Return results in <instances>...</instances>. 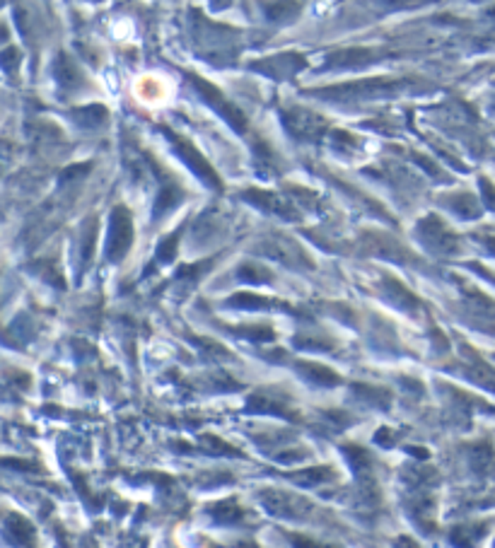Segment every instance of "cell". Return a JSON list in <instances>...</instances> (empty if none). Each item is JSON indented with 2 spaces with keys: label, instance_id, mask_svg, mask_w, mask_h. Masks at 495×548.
<instances>
[{
  "label": "cell",
  "instance_id": "6da1fadb",
  "mask_svg": "<svg viewBox=\"0 0 495 548\" xmlns=\"http://www.w3.org/2000/svg\"><path fill=\"white\" fill-rule=\"evenodd\" d=\"M160 131L165 133V138L174 145V152L182 157L184 165H187L191 172H194L196 177L201 179V182H203L206 186H211V189H215V191H223V182H220V177H218V172L213 169L211 162H208L206 157L201 155L196 145H191L189 140H184L179 133H174V131H170V128H165V126H160Z\"/></svg>",
  "mask_w": 495,
  "mask_h": 548
},
{
  "label": "cell",
  "instance_id": "7a4b0ae2",
  "mask_svg": "<svg viewBox=\"0 0 495 548\" xmlns=\"http://www.w3.org/2000/svg\"><path fill=\"white\" fill-rule=\"evenodd\" d=\"M413 80H358V82H346V85H334V87H324L322 94L326 97H391V94L403 92Z\"/></svg>",
  "mask_w": 495,
  "mask_h": 548
},
{
  "label": "cell",
  "instance_id": "3957f363",
  "mask_svg": "<svg viewBox=\"0 0 495 548\" xmlns=\"http://www.w3.org/2000/svg\"><path fill=\"white\" fill-rule=\"evenodd\" d=\"M133 239H136V228H133V218L128 213V208L116 206L111 211V223H109V242H106V259L109 261H121L131 249Z\"/></svg>",
  "mask_w": 495,
  "mask_h": 548
},
{
  "label": "cell",
  "instance_id": "277c9868",
  "mask_svg": "<svg viewBox=\"0 0 495 548\" xmlns=\"http://www.w3.org/2000/svg\"><path fill=\"white\" fill-rule=\"evenodd\" d=\"M189 80L196 85V89H199V94L203 97L206 104H211L213 109H215L218 114H220L225 121L230 123V128H232V131H237L239 135L246 133V116L242 114V111L232 104V101L225 99V94L215 87V85L206 82L203 77H199V75H189Z\"/></svg>",
  "mask_w": 495,
  "mask_h": 548
},
{
  "label": "cell",
  "instance_id": "5b68a950",
  "mask_svg": "<svg viewBox=\"0 0 495 548\" xmlns=\"http://www.w3.org/2000/svg\"><path fill=\"white\" fill-rule=\"evenodd\" d=\"M415 235H418V239L423 242L427 249L437 251V254L454 251V247H457V239H454V235L449 232V230L444 228V225L435 216H427V218L420 220L418 228H415Z\"/></svg>",
  "mask_w": 495,
  "mask_h": 548
},
{
  "label": "cell",
  "instance_id": "8992f818",
  "mask_svg": "<svg viewBox=\"0 0 495 548\" xmlns=\"http://www.w3.org/2000/svg\"><path fill=\"white\" fill-rule=\"evenodd\" d=\"M242 199L249 201L251 206L261 208V211L273 213V216L283 218V220H300V213L295 211V206H292L290 201L280 199V196H278V194H273V191L246 189L244 194H242Z\"/></svg>",
  "mask_w": 495,
  "mask_h": 548
},
{
  "label": "cell",
  "instance_id": "52a82bcc",
  "mask_svg": "<svg viewBox=\"0 0 495 548\" xmlns=\"http://www.w3.org/2000/svg\"><path fill=\"white\" fill-rule=\"evenodd\" d=\"M283 121L288 126V131L295 138H314L317 133H322L326 128V123L319 116H314L312 111H302V109H290L283 114Z\"/></svg>",
  "mask_w": 495,
  "mask_h": 548
},
{
  "label": "cell",
  "instance_id": "ba28073f",
  "mask_svg": "<svg viewBox=\"0 0 495 548\" xmlns=\"http://www.w3.org/2000/svg\"><path fill=\"white\" fill-rule=\"evenodd\" d=\"M261 505L268 510V515L273 517H300V512H305V505L295 498V495H288L283 490H266L261 495Z\"/></svg>",
  "mask_w": 495,
  "mask_h": 548
},
{
  "label": "cell",
  "instance_id": "9c48e42d",
  "mask_svg": "<svg viewBox=\"0 0 495 548\" xmlns=\"http://www.w3.org/2000/svg\"><path fill=\"white\" fill-rule=\"evenodd\" d=\"M305 66H307V61L297 54H280V56H273V58L251 63L254 70H261L263 75H271V77H285V75L290 77L292 73H297Z\"/></svg>",
  "mask_w": 495,
  "mask_h": 548
},
{
  "label": "cell",
  "instance_id": "30bf717a",
  "mask_svg": "<svg viewBox=\"0 0 495 548\" xmlns=\"http://www.w3.org/2000/svg\"><path fill=\"white\" fill-rule=\"evenodd\" d=\"M246 411H251V413H271V416L295 418V413H292L288 406V399L275 397V394H266V392L251 394L249 401H246Z\"/></svg>",
  "mask_w": 495,
  "mask_h": 548
},
{
  "label": "cell",
  "instance_id": "8fae6325",
  "mask_svg": "<svg viewBox=\"0 0 495 548\" xmlns=\"http://www.w3.org/2000/svg\"><path fill=\"white\" fill-rule=\"evenodd\" d=\"M382 287H384V297L389 299L394 307L406 309V312H413V309L420 307V299L415 297L406 285H401V282H399L396 278H391V275H384V280H382Z\"/></svg>",
  "mask_w": 495,
  "mask_h": 548
},
{
  "label": "cell",
  "instance_id": "7c38bea8",
  "mask_svg": "<svg viewBox=\"0 0 495 548\" xmlns=\"http://www.w3.org/2000/svg\"><path fill=\"white\" fill-rule=\"evenodd\" d=\"M261 251L271 259H278L283 263H290V266H307L309 259H305V254L297 249L292 242H268V244L261 247Z\"/></svg>",
  "mask_w": 495,
  "mask_h": 548
},
{
  "label": "cell",
  "instance_id": "4fadbf2b",
  "mask_svg": "<svg viewBox=\"0 0 495 548\" xmlns=\"http://www.w3.org/2000/svg\"><path fill=\"white\" fill-rule=\"evenodd\" d=\"M297 372H300L302 377H305L307 382L312 384H319V387H336V384H341V377L336 375L331 367L326 365H319V363H297Z\"/></svg>",
  "mask_w": 495,
  "mask_h": 548
},
{
  "label": "cell",
  "instance_id": "5bb4252c",
  "mask_svg": "<svg viewBox=\"0 0 495 548\" xmlns=\"http://www.w3.org/2000/svg\"><path fill=\"white\" fill-rule=\"evenodd\" d=\"M336 473L331 466H309L305 471H292L290 481L302 485V488H314V485H322L326 481H334Z\"/></svg>",
  "mask_w": 495,
  "mask_h": 548
},
{
  "label": "cell",
  "instance_id": "9a60e30c",
  "mask_svg": "<svg viewBox=\"0 0 495 548\" xmlns=\"http://www.w3.org/2000/svg\"><path fill=\"white\" fill-rule=\"evenodd\" d=\"M5 532H8V536L18 546H32V541H35V527L22 515H8V519H5Z\"/></svg>",
  "mask_w": 495,
  "mask_h": 548
},
{
  "label": "cell",
  "instance_id": "2e32d148",
  "mask_svg": "<svg viewBox=\"0 0 495 548\" xmlns=\"http://www.w3.org/2000/svg\"><path fill=\"white\" fill-rule=\"evenodd\" d=\"M208 512H211V517L215 519V522H220V524H237V522H242V519L246 517V512L242 510L237 500L213 502V505L208 507Z\"/></svg>",
  "mask_w": 495,
  "mask_h": 548
},
{
  "label": "cell",
  "instance_id": "e0dca14e",
  "mask_svg": "<svg viewBox=\"0 0 495 548\" xmlns=\"http://www.w3.org/2000/svg\"><path fill=\"white\" fill-rule=\"evenodd\" d=\"M275 304H278L275 299L254 295V292H237V295L227 299V307H234V309H271Z\"/></svg>",
  "mask_w": 495,
  "mask_h": 548
},
{
  "label": "cell",
  "instance_id": "ac0fdd59",
  "mask_svg": "<svg viewBox=\"0 0 495 548\" xmlns=\"http://www.w3.org/2000/svg\"><path fill=\"white\" fill-rule=\"evenodd\" d=\"M353 392L358 394V399L363 404H370V406H377V409H387L391 401V394L382 387H370V384H356Z\"/></svg>",
  "mask_w": 495,
  "mask_h": 548
},
{
  "label": "cell",
  "instance_id": "d6986e66",
  "mask_svg": "<svg viewBox=\"0 0 495 548\" xmlns=\"http://www.w3.org/2000/svg\"><path fill=\"white\" fill-rule=\"evenodd\" d=\"M182 199H184V194H182V189H179V186L165 184V186H162V189H160V194H157L153 218H155V220H160L167 211H172V208L177 206V203L182 201Z\"/></svg>",
  "mask_w": 495,
  "mask_h": 548
},
{
  "label": "cell",
  "instance_id": "ffe728a7",
  "mask_svg": "<svg viewBox=\"0 0 495 548\" xmlns=\"http://www.w3.org/2000/svg\"><path fill=\"white\" fill-rule=\"evenodd\" d=\"M266 10V17L271 22H285V20H292L300 13V3L297 0H275V3H266L263 5Z\"/></svg>",
  "mask_w": 495,
  "mask_h": 548
},
{
  "label": "cell",
  "instance_id": "44dd1931",
  "mask_svg": "<svg viewBox=\"0 0 495 548\" xmlns=\"http://www.w3.org/2000/svg\"><path fill=\"white\" fill-rule=\"evenodd\" d=\"M54 73H56V80L63 85V87H75V85L80 82V70H77V66L73 63L65 54L58 56V61H56V66H54Z\"/></svg>",
  "mask_w": 495,
  "mask_h": 548
},
{
  "label": "cell",
  "instance_id": "7402d4cb",
  "mask_svg": "<svg viewBox=\"0 0 495 548\" xmlns=\"http://www.w3.org/2000/svg\"><path fill=\"white\" fill-rule=\"evenodd\" d=\"M370 56H372V51L370 49H348V51H343V54H336L334 61H331V66H341V68L365 66V63L372 61Z\"/></svg>",
  "mask_w": 495,
  "mask_h": 548
},
{
  "label": "cell",
  "instance_id": "603a6c76",
  "mask_svg": "<svg viewBox=\"0 0 495 548\" xmlns=\"http://www.w3.org/2000/svg\"><path fill=\"white\" fill-rule=\"evenodd\" d=\"M201 447L213 456H242L239 449H234L232 444L223 442L218 435H203V437H201Z\"/></svg>",
  "mask_w": 495,
  "mask_h": 548
},
{
  "label": "cell",
  "instance_id": "cb8c5ba5",
  "mask_svg": "<svg viewBox=\"0 0 495 548\" xmlns=\"http://www.w3.org/2000/svg\"><path fill=\"white\" fill-rule=\"evenodd\" d=\"M232 333H237V336L246 338V341H256V343H266V341H273V329H268V326L263 324H254V326H232L230 329Z\"/></svg>",
  "mask_w": 495,
  "mask_h": 548
},
{
  "label": "cell",
  "instance_id": "d4e9b609",
  "mask_svg": "<svg viewBox=\"0 0 495 548\" xmlns=\"http://www.w3.org/2000/svg\"><path fill=\"white\" fill-rule=\"evenodd\" d=\"M239 280L244 282H251V285H258V282H271V270L258 266V263H242L239 270H237Z\"/></svg>",
  "mask_w": 495,
  "mask_h": 548
},
{
  "label": "cell",
  "instance_id": "484cf974",
  "mask_svg": "<svg viewBox=\"0 0 495 548\" xmlns=\"http://www.w3.org/2000/svg\"><path fill=\"white\" fill-rule=\"evenodd\" d=\"M73 118H75L77 123H82V126L94 128L106 121V109L104 106H85V109H77L75 114H73Z\"/></svg>",
  "mask_w": 495,
  "mask_h": 548
},
{
  "label": "cell",
  "instance_id": "4316f807",
  "mask_svg": "<svg viewBox=\"0 0 495 548\" xmlns=\"http://www.w3.org/2000/svg\"><path fill=\"white\" fill-rule=\"evenodd\" d=\"M94 239H97V220L89 218L85 223V230H82V251H80V259H82V266H87L89 259H92V249H94Z\"/></svg>",
  "mask_w": 495,
  "mask_h": 548
},
{
  "label": "cell",
  "instance_id": "83f0119b",
  "mask_svg": "<svg viewBox=\"0 0 495 548\" xmlns=\"http://www.w3.org/2000/svg\"><path fill=\"white\" fill-rule=\"evenodd\" d=\"M179 230L174 235H167L165 239L157 244V251H155V259L160 263H172L174 256H177V244H179Z\"/></svg>",
  "mask_w": 495,
  "mask_h": 548
},
{
  "label": "cell",
  "instance_id": "f1b7e54d",
  "mask_svg": "<svg viewBox=\"0 0 495 548\" xmlns=\"http://www.w3.org/2000/svg\"><path fill=\"white\" fill-rule=\"evenodd\" d=\"M447 203H449V208H452L457 216H461V218H474V216H478V206H476V201L471 199V196H452V199H447Z\"/></svg>",
  "mask_w": 495,
  "mask_h": 548
},
{
  "label": "cell",
  "instance_id": "f546056e",
  "mask_svg": "<svg viewBox=\"0 0 495 548\" xmlns=\"http://www.w3.org/2000/svg\"><path fill=\"white\" fill-rule=\"evenodd\" d=\"M0 66H3L8 73H15L20 66V51L18 49H5L3 54H0Z\"/></svg>",
  "mask_w": 495,
  "mask_h": 548
},
{
  "label": "cell",
  "instance_id": "4dcf8cb0",
  "mask_svg": "<svg viewBox=\"0 0 495 548\" xmlns=\"http://www.w3.org/2000/svg\"><path fill=\"white\" fill-rule=\"evenodd\" d=\"M290 541H292V548H334V546H324L314 539H307V536H300V534H290Z\"/></svg>",
  "mask_w": 495,
  "mask_h": 548
},
{
  "label": "cell",
  "instance_id": "1f68e13d",
  "mask_svg": "<svg viewBox=\"0 0 495 548\" xmlns=\"http://www.w3.org/2000/svg\"><path fill=\"white\" fill-rule=\"evenodd\" d=\"M302 459H305V449H290L275 454V461H280V464H295V461H302Z\"/></svg>",
  "mask_w": 495,
  "mask_h": 548
},
{
  "label": "cell",
  "instance_id": "d6a6232c",
  "mask_svg": "<svg viewBox=\"0 0 495 548\" xmlns=\"http://www.w3.org/2000/svg\"><path fill=\"white\" fill-rule=\"evenodd\" d=\"M377 444H382V447H394L396 444V437H394V432L389 430V428H382V430H377Z\"/></svg>",
  "mask_w": 495,
  "mask_h": 548
},
{
  "label": "cell",
  "instance_id": "836d02e7",
  "mask_svg": "<svg viewBox=\"0 0 495 548\" xmlns=\"http://www.w3.org/2000/svg\"><path fill=\"white\" fill-rule=\"evenodd\" d=\"M413 160L418 162L420 167H425V169H427V174H430V177H440V167H437L435 162L430 160V157H420V155H413Z\"/></svg>",
  "mask_w": 495,
  "mask_h": 548
},
{
  "label": "cell",
  "instance_id": "e575fe53",
  "mask_svg": "<svg viewBox=\"0 0 495 548\" xmlns=\"http://www.w3.org/2000/svg\"><path fill=\"white\" fill-rule=\"evenodd\" d=\"M3 466H10V468H20V471H35V464L32 461H18V459H0Z\"/></svg>",
  "mask_w": 495,
  "mask_h": 548
},
{
  "label": "cell",
  "instance_id": "d590c367",
  "mask_svg": "<svg viewBox=\"0 0 495 548\" xmlns=\"http://www.w3.org/2000/svg\"><path fill=\"white\" fill-rule=\"evenodd\" d=\"M0 5H3V0H0Z\"/></svg>",
  "mask_w": 495,
  "mask_h": 548
}]
</instances>
